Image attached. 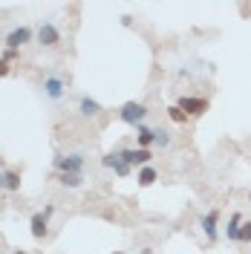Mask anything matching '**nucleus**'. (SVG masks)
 <instances>
[{
    "mask_svg": "<svg viewBox=\"0 0 251 254\" xmlns=\"http://www.w3.org/2000/svg\"><path fill=\"white\" fill-rule=\"evenodd\" d=\"M119 156L125 159L130 168H144V165H150V159H153V150H141V147H133V150H119Z\"/></svg>",
    "mask_w": 251,
    "mask_h": 254,
    "instance_id": "7",
    "label": "nucleus"
},
{
    "mask_svg": "<svg viewBox=\"0 0 251 254\" xmlns=\"http://www.w3.org/2000/svg\"><path fill=\"white\" fill-rule=\"evenodd\" d=\"M35 38H38V44H41V47L52 49V47H58V44H61V29H58L52 20H41V26H38V32H35Z\"/></svg>",
    "mask_w": 251,
    "mask_h": 254,
    "instance_id": "5",
    "label": "nucleus"
},
{
    "mask_svg": "<svg viewBox=\"0 0 251 254\" xmlns=\"http://www.w3.org/2000/svg\"><path fill=\"white\" fill-rule=\"evenodd\" d=\"M156 179H159V171L153 168V165H144V168H139V176H136V182H139L141 188H150Z\"/></svg>",
    "mask_w": 251,
    "mask_h": 254,
    "instance_id": "14",
    "label": "nucleus"
},
{
    "mask_svg": "<svg viewBox=\"0 0 251 254\" xmlns=\"http://www.w3.org/2000/svg\"><path fill=\"white\" fill-rule=\"evenodd\" d=\"M176 107L185 113L188 119H196V116H205V113H208V101H205V98H193V95H182Z\"/></svg>",
    "mask_w": 251,
    "mask_h": 254,
    "instance_id": "6",
    "label": "nucleus"
},
{
    "mask_svg": "<svg viewBox=\"0 0 251 254\" xmlns=\"http://www.w3.org/2000/svg\"><path fill=\"white\" fill-rule=\"evenodd\" d=\"M240 228H243V217L240 214H231L228 228H225V237L231 240V243H240Z\"/></svg>",
    "mask_w": 251,
    "mask_h": 254,
    "instance_id": "15",
    "label": "nucleus"
},
{
    "mask_svg": "<svg viewBox=\"0 0 251 254\" xmlns=\"http://www.w3.org/2000/svg\"><path fill=\"white\" fill-rule=\"evenodd\" d=\"M119 119H122L125 125L139 127V125H144V119H147V107H144L141 101H127V104H122V110H119Z\"/></svg>",
    "mask_w": 251,
    "mask_h": 254,
    "instance_id": "4",
    "label": "nucleus"
},
{
    "mask_svg": "<svg viewBox=\"0 0 251 254\" xmlns=\"http://www.w3.org/2000/svg\"><path fill=\"white\" fill-rule=\"evenodd\" d=\"M150 144H156V130L139 125V127H136V147H141V150H150Z\"/></svg>",
    "mask_w": 251,
    "mask_h": 254,
    "instance_id": "12",
    "label": "nucleus"
},
{
    "mask_svg": "<svg viewBox=\"0 0 251 254\" xmlns=\"http://www.w3.org/2000/svg\"><path fill=\"white\" fill-rule=\"evenodd\" d=\"M84 165H87L84 153H61L52 159L55 174H84Z\"/></svg>",
    "mask_w": 251,
    "mask_h": 254,
    "instance_id": "1",
    "label": "nucleus"
},
{
    "mask_svg": "<svg viewBox=\"0 0 251 254\" xmlns=\"http://www.w3.org/2000/svg\"><path fill=\"white\" fill-rule=\"evenodd\" d=\"M58 182L69 190H78L81 185H84V176L81 174H58Z\"/></svg>",
    "mask_w": 251,
    "mask_h": 254,
    "instance_id": "16",
    "label": "nucleus"
},
{
    "mask_svg": "<svg viewBox=\"0 0 251 254\" xmlns=\"http://www.w3.org/2000/svg\"><path fill=\"white\" fill-rule=\"evenodd\" d=\"M32 38H35L32 26H12V29L6 32V38H3V47L6 49H17V52H20V47L32 44Z\"/></svg>",
    "mask_w": 251,
    "mask_h": 254,
    "instance_id": "3",
    "label": "nucleus"
},
{
    "mask_svg": "<svg viewBox=\"0 0 251 254\" xmlns=\"http://www.w3.org/2000/svg\"><path fill=\"white\" fill-rule=\"evenodd\" d=\"M240 243H251V220L243 222V228H240Z\"/></svg>",
    "mask_w": 251,
    "mask_h": 254,
    "instance_id": "19",
    "label": "nucleus"
},
{
    "mask_svg": "<svg viewBox=\"0 0 251 254\" xmlns=\"http://www.w3.org/2000/svg\"><path fill=\"white\" fill-rule=\"evenodd\" d=\"M6 75H9V64L0 58V78H6Z\"/></svg>",
    "mask_w": 251,
    "mask_h": 254,
    "instance_id": "21",
    "label": "nucleus"
},
{
    "mask_svg": "<svg viewBox=\"0 0 251 254\" xmlns=\"http://www.w3.org/2000/svg\"><path fill=\"white\" fill-rule=\"evenodd\" d=\"M0 188L9 190V193L20 190V174L17 171H0Z\"/></svg>",
    "mask_w": 251,
    "mask_h": 254,
    "instance_id": "13",
    "label": "nucleus"
},
{
    "mask_svg": "<svg viewBox=\"0 0 251 254\" xmlns=\"http://www.w3.org/2000/svg\"><path fill=\"white\" fill-rule=\"evenodd\" d=\"M52 214H55V205H47V208H44V217H47V220L52 217Z\"/></svg>",
    "mask_w": 251,
    "mask_h": 254,
    "instance_id": "22",
    "label": "nucleus"
},
{
    "mask_svg": "<svg viewBox=\"0 0 251 254\" xmlns=\"http://www.w3.org/2000/svg\"><path fill=\"white\" fill-rule=\"evenodd\" d=\"M29 231H32V237H35V240H44V237H47L49 220L44 217V211H38V214H32V217H29Z\"/></svg>",
    "mask_w": 251,
    "mask_h": 254,
    "instance_id": "8",
    "label": "nucleus"
},
{
    "mask_svg": "<svg viewBox=\"0 0 251 254\" xmlns=\"http://www.w3.org/2000/svg\"><path fill=\"white\" fill-rule=\"evenodd\" d=\"M41 90H44V95H47L52 104H58V101H63L66 98V78H61V75H47L44 78V84H41Z\"/></svg>",
    "mask_w": 251,
    "mask_h": 254,
    "instance_id": "2",
    "label": "nucleus"
},
{
    "mask_svg": "<svg viewBox=\"0 0 251 254\" xmlns=\"http://www.w3.org/2000/svg\"><path fill=\"white\" fill-rule=\"evenodd\" d=\"M101 165H104V168H113V174L116 176H127L130 174V165H127L119 153H107V156L101 159Z\"/></svg>",
    "mask_w": 251,
    "mask_h": 254,
    "instance_id": "9",
    "label": "nucleus"
},
{
    "mask_svg": "<svg viewBox=\"0 0 251 254\" xmlns=\"http://www.w3.org/2000/svg\"><path fill=\"white\" fill-rule=\"evenodd\" d=\"M168 116H171V122H176V125H185V122H188V116L179 110L176 104H173V107H168Z\"/></svg>",
    "mask_w": 251,
    "mask_h": 254,
    "instance_id": "17",
    "label": "nucleus"
},
{
    "mask_svg": "<svg viewBox=\"0 0 251 254\" xmlns=\"http://www.w3.org/2000/svg\"><path fill=\"white\" fill-rule=\"evenodd\" d=\"M0 211H3V208H0Z\"/></svg>",
    "mask_w": 251,
    "mask_h": 254,
    "instance_id": "25",
    "label": "nucleus"
},
{
    "mask_svg": "<svg viewBox=\"0 0 251 254\" xmlns=\"http://www.w3.org/2000/svg\"><path fill=\"white\" fill-rule=\"evenodd\" d=\"M217 220H220V211H208V214L202 217V222H199L208 243H214V240H217Z\"/></svg>",
    "mask_w": 251,
    "mask_h": 254,
    "instance_id": "11",
    "label": "nucleus"
},
{
    "mask_svg": "<svg viewBox=\"0 0 251 254\" xmlns=\"http://www.w3.org/2000/svg\"><path fill=\"white\" fill-rule=\"evenodd\" d=\"M156 144H159V147H168V144H171V133L156 127Z\"/></svg>",
    "mask_w": 251,
    "mask_h": 254,
    "instance_id": "18",
    "label": "nucleus"
},
{
    "mask_svg": "<svg viewBox=\"0 0 251 254\" xmlns=\"http://www.w3.org/2000/svg\"><path fill=\"white\" fill-rule=\"evenodd\" d=\"M12 254H26V252H23V249H15V252H12Z\"/></svg>",
    "mask_w": 251,
    "mask_h": 254,
    "instance_id": "23",
    "label": "nucleus"
},
{
    "mask_svg": "<svg viewBox=\"0 0 251 254\" xmlns=\"http://www.w3.org/2000/svg\"><path fill=\"white\" fill-rule=\"evenodd\" d=\"M0 58H3L6 64H12L17 58V49H3V55H0Z\"/></svg>",
    "mask_w": 251,
    "mask_h": 254,
    "instance_id": "20",
    "label": "nucleus"
},
{
    "mask_svg": "<svg viewBox=\"0 0 251 254\" xmlns=\"http://www.w3.org/2000/svg\"><path fill=\"white\" fill-rule=\"evenodd\" d=\"M113 254H125V252H113Z\"/></svg>",
    "mask_w": 251,
    "mask_h": 254,
    "instance_id": "24",
    "label": "nucleus"
},
{
    "mask_svg": "<svg viewBox=\"0 0 251 254\" xmlns=\"http://www.w3.org/2000/svg\"><path fill=\"white\" fill-rule=\"evenodd\" d=\"M101 110H104V107H101L95 98H90V95H81L78 98V113L84 116V119H95Z\"/></svg>",
    "mask_w": 251,
    "mask_h": 254,
    "instance_id": "10",
    "label": "nucleus"
}]
</instances>
